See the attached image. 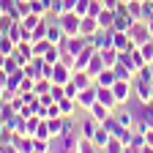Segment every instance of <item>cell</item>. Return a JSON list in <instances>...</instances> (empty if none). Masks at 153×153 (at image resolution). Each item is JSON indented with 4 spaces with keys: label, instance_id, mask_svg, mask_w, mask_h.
I'll return each mask as SVG.
<instances>
[{
    "label": "cell",
    "instance_id": "1",
    "mask_svg": "<svg viewBox=\"0 0 153 153\" xmlns=\"http://www.w3.org/2000/svg\"><path fill=\"white\" fill-rule=\"evenodd\" d=\"M79 14H74V11H63L60 16H57V25H60L63 36L71 38V36H79Z\"/></svg>",
    "mask_w": 153,
    "mask_h": 153
},
{
    "label": "cell",
    "instance_id": "2",
    "mask_svg": "<svg viewBox=\"0 0 153 153\" xmlns=\"http://www.w3.org/2000/svg\"><path fill=\"white\" fill-rule=\"evenodd\" d=\"M71 74H74V68H71V66H66V63L57 60V63L52 66V76H49V79H52V82H57V85H66V82L71 79Z\"/></svg>",
    "mask_w": 153,
    "mask_h": 153
},
{
    "label": "cell",
    "instance_id": "3",
    "mask_svg": "<svg viewBox=\"0 0 153 153\" xmlns=\"http://www.w3.org/2000/svg\"><path fill=\"white\" fill-rule=\"evenodd\" d=\"M99 30V19L96 16H82L79 19V36H93Z\"/></svg>",
    "mask_w": 153,
    "mask_h": 153
},
{
    "label": "cell",
    "instance_id": "4",
    "mask_svg": "<svg viewBox=\"0 0 153 153\" xmlns=\"http://www.w3.org/2000/svg\"><path fill=\"white\" fill-rule=\"evenodd\" d=\"M99 101L104 104V107H115L118 104V99H115V93H112V88H107V85H99Z\"/></svg>",
    "mask_w": 153,
    "mask_h": 153
},
{
    "label": "cell",
    "instance_id": "5",
    "mask_svg": "<svg viewBox=\"0 0 153 153\" xmlns=\"http://www.w3.org/2000/svg\"><path fill=\"white\" fill-rule=\"evenodd\" d=\"M47 30H49V19L44 16L41 22H38V25L33 27V33H30V41H41V38H47Z\"/></svg>",
    "mask_w": 153,
    "mask_h": 153
},
{
    "label": "cell",
    "instance_id": "6",
    "mask_svg": "<svg viewBox=\"0 0 153 153\" xmlns=\"http://www.w3.org/2000/svg\"><path fill=\"white\" fill-rule=\"evenodd\" d=\"M88 112H90V118H96V120H99V123L109 118V107H104L101 101H96V104H93V107H90Z\"/></svg>",
    "mask_w": 153,
    "mask_h": 153
},
{
    "label": "cell",
    "instance_id": "7",
    "mask_svg": "<svg viewBox=\"0 0 153 153\" xmlns=\"http://www.w3.org/2000/svg\"><path fill=\"white\" fill-rule=\"evenodd\" d=\"M25 79V68H19V71H14V74H8V82H6V88L11 90V93H19V82Z\"/></svg>",
    "mask_w": 153,
    "mask_h": 153
},
{
    "label": "cell",
    "instance_id": "8",
    "mask_svg": "<svg viewBox=\"0 0 153 153\" xmlns=\"http://www.w3.org/2000/svg\"><path fill=\"white\" fill-rule=\"evenodd\" d=\"M57 107H60V115H63V118H68V115L74 112V107H76V99H68V96H63V99L57 101Z\"/></svg>",
    "mask_w": 153,
    "mask_h": 153
},
{
    "label": "cell",
    "instance_id": "9",
    "mask_svg": "<svg viewBox=\"0 0 153 153\" xmlns=\"http://www.w3.org/2000/svg\"><path fill=\"white\" fill-rule=\"evenodd\" d=\"M14 49H16V41H14L11 36H3V38H0V52H3V55H11Z\"/></svg>",
    "mask_w": 153,
    "mask_h": 153
},
{
    "label": "cell",
    "instance_id": "10",
    "mask_svg": "<svg viewBox=\"0 0 153 153\" xmlns=\"http://www.w3.org/2000/svg\"><path fill=\"white\" fill-rule=\"evenodd\" d=\"M16 3H19V0H0V8H3V11H11V8H16Z\"/></svg>",
    "mask_w": 153,
    "mask_h": 153
},
{
    "label": "cell",
    "instance_id": "11",
    "mask_svg": "<svg viewBox=\"0 0 153 153\" xmlns=\"http://www.w3.org/2000/svg\"><path fill=\"white\" fill-rule=\"evenodd\" d=\"M118 123H123V126H128V123H131V115H126V112H120V115H118Z\"/></svg>",
    "mask_w": 153,
    "mask_h": 153
},
{
    "label": "cell",
    "instance_id": "12",
    "mask_svg": "<svg viewBox=\"0 0 153 153\" xmlns=\"http://www.w3.org/2000/svg\"><path fill=\"white\" fill-rule=\"evenodd\" d=\"M74 6H76V0H63V11H74Z\"/></svg>",
    "mask_w": 153,
    "mask_h": 153
},
{
    "label": "cell",
    "instance_id": "13",
    "mask_svg": "<svg viewBox=\"0 0 153 153\" xmlns=\"http://www.w3.org/2000/svg\"><path fill=\"white\" fill-rule=\"evenodd\" d=\"M6 96H8L6 93V85H0V101H6Z\"/></svg>",
    "mask_w": 153,
    "mask_h": 153
},
{
    "label": "cell",
    "instance_id": "14",
    "mask_svg": "<svg viewBox=\"0 0 153 153\" xmlns=\"http://www.w3.org/2000/svg\"><path fill=\"white\" fill-rule=\"evenodd\" d=\"M6 57H8V55H3V52H0V68H3V63H6Z\"/></svg>",
    "mask_w": 153,
    "mask_h": 153
},
{
    "label": "cell",
    "instance_id": "15",
    "mask_svg": "<svg viewBox=\"0 0 153 153\" xmlns=\"http://www.w3.org/2000/svg\"><path fill=\"white\" fill-rule=\"evenodd\" d=\"M0 137H3V123H0Z\"/></svg>",
    "mask_w": 153,
    "mask_h": 153
},
{
    "label": "cell",
    "instance_id": "16",
    "mask_svg": "<svg viewBox=\"0 0 153 153\" xmlns=\"http://www.w3.org/2000/svg\"><path fill=\"white\" fill-rule=\"evenodd\" d=\"M3 14H6V11H3V8H0V16H3Z\"/></svg>",
    "mask_w": 153,
    "mask_h": 153
}]
</instances>
